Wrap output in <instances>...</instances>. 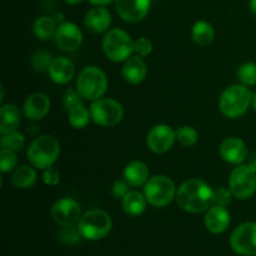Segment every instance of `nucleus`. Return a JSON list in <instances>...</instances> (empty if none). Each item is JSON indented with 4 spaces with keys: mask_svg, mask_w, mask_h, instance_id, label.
<instances>
[{
    "mask_svg": "<svg viewBox=\"0 0 256 256\" xmlns=\"http://www.w3.org/2000/svg\"><path fill=\"white\" fill-rule=\"evenodd\" d=\"M175 199L180 209L199 214L214 205V190L204 180L189 179L180 185Z\"/></svg>",
    "mask_w": 256,
    "mask_h": 256,
    "instance_id": "1",
    "label": "nucleus"
},
{
    "mask_svg": "<svg viewBox=\"0 0 256 256\" xmlns=\"http://www.w3.org/2000/svg\"><path fill=\"white\" fill-rule=\"evenodd\" d=\"M252 92L242 84H235L222 92L219 100V110L230 119L242 116L252 102Z\"/></svg>",
    "mask_w": 256,
    "mask_h": 256,
    "instance_id": "2",
    "label": "nucleus"
},
{
    "mask_svg": "<svg viewBox=\"0 0 256 256\" xmlns=\"http://www.w3.org/2000/svg\"><path fill=\"white\" fill-rule=\"evenodd\" d=\"M28 160L36 169L45 170L56 162L60 144L52 135H40L28 148Z\"/></svg>",
    "mask_w": 256,
    "mask_h": 256,
    "instance_id": "3",
    "label": "nucleus"
},
{
    "mask_svg": "<svg viewBox=\"0 0 256 256\" xmlns=\"http://www.w3.org/2000/svg\"><path fill=\"white\" fill-rule=\"evenodd\" d=\"M78 229L84 239L96 242L110 234L112 229V219L104 210H90L82 215L78 222Z\"/></svg>",
    "mask_w": 256,
    "mask_h": 256,
    "instance_id": "4",
    "label": "nucleus"
},
{
    "mask_svg": "<svg viewBox=\"0 0 256 256\" xmlns=\"http://www.w3.org/2000/svg\"><path fill=\"white\" fill-rule=\"evenodd\" d=\"M102 52L110 62H125L134 52V42L125 30L110 29L102 38Z\"/></svg>",
    "mask_w": 256,
    "mask_h": 256,
    "instance_id": "5",
    "label": "nucleus"
},
{
    "mask_svg": "<svg viewBox=\"0 0 256 256\" xmlns=\"http://www.w3.org/2000/svg\"><path fill=\"white\" fill-rule=\"evenodd\" d=\"M108 79L105 72L98 66H86L80 72L76 79V90L84 99L95 100L106 92Z\"/></svg>",
    "mask_w": 256,
    "mask_h": 256,
    "instance_id": "6",
    "label": "nucleus"
},
{
    "mask_svg": "<svg viewBox=\"0 0 256 256\" xmlns=\"http://www.w3.org/2000/svg\"><path fill=\"white\" fill-rule=\"evenodd\" d=\"M148 202L155 208H165L176 196L174 182L165 175H154L144 185Z\"/></svg>",
    "mask_w": 256,
    "mask_h": 256,
    "instance_id": "7",
    "label": "nucleus"
},
{
    "mask_svg": "<svg viewBox=\"0 0 256 256\" xmlns=\"http://www.w3.org/2000/svg\"><path fill=\"white\" fill-rule=\"evenodd\" d=\"M229 189L236 199H250L256 192V170L249 164L238 165L229 176Z\"/></svg>",
    "mask_w": 256,
    "mask_h": 256,
    "instance_id": "8",
    "label": "nucleus"
},
{
    "mask_svg": "<svg viewBox=\"0 0 256 256\" xmlns=\"http://www.w3.org/2000/svg\"><path fill=\"white\" fill-rule=\"evenodd\" d=\"M92 120L99 126L112 128L119 124L124 118V109L119 102L110 98H100L90 106Z\"/></svg>",
    "mask_w": 256,
    "mask_h": 256,
    "instance_id": "9",
    "label": "nucleus"
},
{
    "mask_svg": "<svg viewBox=\"0 0 256 256\" xmlns=\"http://www.w3.org/2000/svg\"><path fill=\"white\" fill-rule=\"evenodd\" d=\"M230 246L242 256H256V222L239 225L230 236Z\"/></svg>",
    "mask_w": 256,
    "mask_h": 256,
    "instance_id": "10",
    "label": "nucleus"
},
{
    "mask_svg": "<svg viewBox=\"0 0 256 256\" xmlns=\"http://www.w3.org/2000/svg\"><path fill=\"white\" fill-rule=\"evenodd\" d=\"M50 215L55 224L64 228L74 226L75 224H78L82 214L80 205L75 200L70 198H62L52 204Z\"/></svg>",
    "mask_w": 256,
    "mask_h": 256,
    "instance_id": "11",
    "label": "nucleus"
},
{
    "mask_svg": "<svg viewBox=\"0 0 256 256\" xmlns=\"http://www.w3.org/2000/svg\"><path fill=\"white\" fill-rule=\"evenodd\" d=\"M176 140L175 132L166 124H158L149 130L146 135V145L154 154H164L169 152Z\"/></svg>",
    "mask_w": 256,
    "mask_h": 256,
    "instance_id": "12",
    "label": "nucleus"
},
{
    "mask_svg": "<svg viewBox=\"0 0 256 256\" xmlns=\"http://www.w3.org/2000/svg\"><path fill=\"white\" fill-rule=\"evenodd\" d=\"M152 0H115V10L122 20L139 22L148 16Z\"/></svg>",
    "mask_w": 256,
    "mask_h": 256,
    "instance_id": "13",
    "label": "nucleus"
},
{
    "mask_svg": "<svg viewBox=\"0 0 256 256\" xmlns=\"http://www.w3.org/2000/svg\"><path fill=\"white\" fill-rule=\"evenodd\" d=\"M54 39L58 46L64 52H75L82 42V32L74 22H64L58 25Z\"/></svg>",
    "mask_w": 256,
    "mask_h": 256,
    "instance_id": "14",
    "label": "nucleus"
},
{
    "mask_svg": "<svg viewBox=\"0 0 256 256\" xmlns=\"http://www.w3.org/2000/svg\"><path fill=\"white\" fill-rule=\"evenodd\" d=\"M220 155L229 164L240 165L248 159V148L242 139L235 136L226 138L222 140L219 148Z\"/></svg>",
    "mask_w": 256,
    "mask_h": 256,
    "instance_id": "15",
    "label": "nucleus"
},
{
    "mask_svg": "<svg viewBox=\"0 0 256 256\" xmlns=\"http://www.w3.org/2000/svg\"><path fill=\"white\" fill-rule=\"evenodd\" d=\"M50 112V100L44 92H32L22 105V112L25 118H28L32 122L44 119Z\"/></svg>",
    "mask_w": 256,
    "mask_h": 256,
    "instance_id": "16",
    "label": "nucleus"
},
{
    "mask_svg": "<svg viewBox=\"0 0 256 256\" xmlns=\"http://www.w3.org/2000/svg\"><path fill=\"white\" fill-rule=\"evenodd\" d=\"M230 222H232V216L226 206L214 204L206 210L204 222L206 229L212 234H222L226 232Z\"/></svg>",
    "mask_w": 256,
    "mask_h": 256,
    "instance_id": "17",
    "label": "nucleus"
},
{
    "mask_svg": "<svg viewBox=\"0 0 256 256\" xmlns=\"http://www.w3.org/2000/svg\"><path fill=\"white\" fill-rule=\"evenodd\" d=\"M148 75V65L142 56L132 55L124 62L122 68V76L126 82L132 85L140 84Z\"/></svg>",
    "mask_w": 256,
    "mask_h": 256,
    "instance_id": "18",
    "label": "nucleus"
},
{
    "mask_svg": "<svg viewBox=\"0 0 256 256\" xmlns=\"http://www.w3.org/2000/svg\"><path fill=\"white\" fill-rule=\"evenodd\" d=\"M112 24V14L105 6H94L85 14L84 25L89 32L102 34Z\"/></svg>",
    "mask_w": 256,
    "mask_h": 256,
    "instance_id": "19",
    "label": "nucleus"
},
{
    "mask_svg": "<svg viewBox=\"0 0 256 256\" xmlns=\"http://www.w3.org/2000/svg\"><path fill=\"white\" fill-rule=\"evenodd\" d=\"M50 79L60 85L68 84L75 75V66L66 58H54L48 69Z\"/></svg>",
    "mask_w": 256,
    "mask_h": 256,
    "instance_id": "20",
    "label": "nucleus"
},
{
    "mask_svg": "<svg viewBox=\"0 0 256 256\" xmlns=\"http://www.w3.org/2000/svg\"><path fill=\"white\" fill-rule=\"evenodd\" d=\"M149 168L144 162L134 160L130 162L124 169V179L132 188L144 186L149 178Z\"/></svg>",
    "mask_w": 256,
    "mask_h": 256,
    "instance_id": "21",
    "label": "nucleus"
},
{
    "mask_svg": "<svg viewBox=\"0 0 256 256\" xmlns=\"http://www.w3.org/2000/svg\"><path fill=\"white\" fill-rule=\"evenodd\" d=\"M122 202V210L125 212V214L130 215V216H140L142 214H144L148 204L144 192H136V190H130Z\"/></svg>",
    "mask_w": 256,
    "mask_h": 256,
    "instance_id": "22",
    "label": "nucleus"
},
{
    "mask_svg": "<svg viewBox=\"0 0 256 256\" xmlns=\"http://www.w3.org/2000/svg\"><path fill=\"white\" fill-rule=\"evenodd\" d=\"M20 125V112L14 104H5L0 109V132H6L16 130Z\"/></svg>",
    "mask_w": 256,
    "mask_h": 256,
    "instance_id": "23",
    "label": "nucleus"
},
{
    "mask_svg": "<svg viewBox=\"0 0 256 256\" xmlns=\"http://www.w3.org/2000/svg\"><path fill=\"white\" fill-rule=\"evenodd\" d=\"M215 38L214 26L206 20H199L192 29V39L199 46H208Z\"/></svg>",
    "mask_w": 256,
    "mask_h": 256,
    "instance_id": "24",
    "label": "nucleus"
},
{
    "mask_svg": "<svg viewBox=\"0 0 256 256\" xmlns=\"http://www.w3.org/2000/svg\"><path fill=\"white\" fill-rule=\"evenodd\" d=\"M36 170L29 165H22V166L16 168L12 175V184L19 189H29L36 182Z\"/></svg>",
    "mask_w": 256,
    "mask_h": 256,
    "instance_id": "25",
    "label": "nucleus"
},
{
    "mask_svg": "<svg viewBox=\"0 0 256 256\" xmlns=\"http://www.w3.org/2000/svg\"><path fill=\"white\" fill-rule=\"evenodd\" d=\"M56 29L58 25L55 19L52 16H48V15L38 18L32 25V32L40 40H48L52 36H55Z\"/></svg>",
    "mask_w": 256,
    "mask_h": 256,
    "instance_id": "26",
    "label": "nucleus"
},
{
    "mask_svg": "<svg viewBox=\"0 0 256 256\" xmlns=\"http://www.w3.org/2000/svg\"><path fill=\"white\" fill-rule=\"evenodd\" d=\"M58 242L65 246H75L84 239L79 229L74 226H64L56 232Z\"/></svg>",
    "mask_w": 256,
    "mask_h": 256,
    "instance_id": "27",
    "label": "nucleus"
},
{
    "mask_svg": "<svg viewBox=\"0 0 256 256\" xmlns=\"http://www.w3.org/2000/svg\"><path fill=\"white\" fill-rule=\"evenodd\" d=\"M175 135H176V142L184 148L194 146L198 142V139H199V132H198V130L195 128L189 126V125L178 128L175 130Z\"/></svg>",
    "mask_w": 256,
    "mask_h": 256,
    "instance_id": "28",
    "label": "nucleus"
},
{
    "mask_svg": "<svg viewBox=\"0 0 256 256\" xmlns=\"http://www.w3.org/2000/svg\"><path fill=\"white\" fill-rule=\"evenodd\" d=\"M68 118H69V124L72 128L82 129V128L88 126L90 119H92V114H90V110H88L86 108H84V105H82V106L70 110L68 112Z\"/></svg>",
    "mask_w": 256,
    "mask_h": 256,
    "instance_id": "29",
    "label": "nucleus"
},
{
    "mask_svg": "<svg viewBox=\"0 0 256 256\" xmlns=\"http://www.w3.org/2000/svg\"><path fill=\"white\" fill-rule=\"evenodd\" d=\"M24 144V135L20 134L18 130H12V132H6V134H2V139H0L2 149H9L12 150V152H19V150H22Z\"/></svg>",
    "mask_w": 256,
    "mask_h": 256,
    "instance_id": "30",
    "label": "nucleus"
},
{
    "mask_svg": "<svg viewBox=\"0 0 256 256\" xmlns=\"http://www.w3.org/2000/svg\"><path fill=\"white\" fill-rule=\"evenodd\" d=\"M238 79L245 86H252L256 84V62H249L240 65L236 74Z\"/></svg>",
    "mask_w": 256,
    "mask_h": 256,
    "instance_id": "31",
    "label": "nucleus"
},
{
    "mask_svg": "<svg viewBox=\"0 0 256 256\" xmlns=\"http://www.w3.org/2000/svg\"><path fill=\"white\" fill-rule=\"evenodd\" d=\"M18 165V158L15 155V152L9 149L0 150V172L2 174L10 172L14 170Z\"/></svg>",
    "mask_w": 256,
    "mask_h": 256,
    "instance_id": "32",
    "label": "nucleus"
},
{
    "mask_svg": "<svg viewBox=\"0 0 256 256\" xmlns=\"http://www.w3.org/2000/svg\"><path fill=\"white\" fill-rule=\"evenodd\" d=\"M52 55L48 52L40 50V52H35L32 58V66L34 68L36 72H48L52 62Z\"/></svg>",
    "mask_w": 256,
    "mask_h": 256,
    "instance_id": "33",
    "label": "nucleus"
},
{
    "mask_svg": "<svg viewBox=\"0 0 256 256\" xmlns=\"http://www.w3.org/2000/svg\"><path fill=\"white\" fill-rule=\"evenodd\" d=\"M82 99L84 98L79 94V92H75L72 89H68L66 92H64V96H62V106L65 108L68 112L70 110L75 109V108H79L82 105Z\"/></svg>",
    "mask_w": 256,
    "mask_h": 256,
    "instance_id": "34",
    "label": "nucleus"
},
{
    "mask_svg": "<svg viewBox=\"0 0 256 256\" xmlns=\"http://www.w3.org/2000/svg\"><path fill=\"white\" fill-rule=\"evenodd\" d=\"M152 44L146 38H139V39L134 42V52L136 55H139V56L145 58L152 54Z\"/></svg>",
    "mask_w": 256,
    "mask_h": 256,
    "instance_id": "35",
    "label": "nucleus"
},
{
    "mask_svg": "<svg viewBox=\"0 0 256 256\" xmlns=\"http://www.w3.org/2000/svg\"><path fill=\"white\" fill-rule=\"evenodd\" d=\"M232 198L234 195L232 194L229 188H219V189L214 190V204L228 206L232 202Z\"/></svg>",
    "mask_w": 256,
    "mask_h": 256,
    "instance_id": "36",
    "label": "nucleus"
},
{
    "mask_svg": "<svg viewBox=\"0 0 256 256\" xmlns=\"http://www.w3.org/2000/svg\"><path fill=\"white\" fill-rule=\"evenodd\" d=\"M130 185L128 184L126 180H115L112 186V194L115 199H124L125 195L130 192Z\"/></svg>",
    "mask_w": 256,
    "mask_h": 256,
    "instance_id": "37",
    "label": "nucleus"
},
{
    "mask_svg": "<svg viewBox=\"0 0 256 256\" xmlns=\"http://www.w3.org/2000/svg\"><path fill=\"white\" fill-rule=\"evenodd\" d=\"M42 180L49 186H55V185H58L60 182V172L54 166L48 168V169L44 170Z\"/></svg>",
    "mask_w": 256,
    "mask_h": 256,
    "instance_id": "38",
    "label": "nucleus"
},
{
    "mask_svg": "<svg viewBox=\"0 0 256 256\" xmlns=\"http://www.w3.org/2000/svg\"><path fill=\"white\" fill-rule=\"evenodd\" d=\"M246 160H248V164L256 170V150H254V152H252L249 155H248Z\"/></svg>",
    "mask_w": 256,
    "mask_h": 256,
    "instance_id": "39",
    "label": "nucleus"
},
{
    "mask_svg": "<svg viewBox=\"0 0 256 256\" xmlns=\"http://www.w3.org/2000/svg\"><path fill=\"white\" fill-rule=\"evenodd\" d=\"M114 0H89V2H92L94 6H106L110 2H112Z\"/></svg>",
    "mask_w": 256,
    "mask_h": 256,
    "instance_id": "40",
    "label": "nucleus"
},
{
    "mask_svg": "<svg viewBox=\"0 0 256 256\" xmlns=\"http://www.w3.org/2000/svg\"><path fill=\"white\" fill-rule=\"evenodd\" d=\"M249 6H250V12H252V14L254 15V18L256 19V0H250Z\"/></svg>",
    "mask_w": 256,
    "mask_h": 256,
    "instance_id": "41",
    "label": "nucleus"
},
{
    "mask_svg": "<svg viewBox=\"0 0 256 256\" xmlns=\"http://www.w3.org/2000/svg\"><path fill=\"white\" fill-rule=\"evenodd\" d=\"M65 2H66V4H70V5H75V4H79L80 2H82V0H64Z\"/></svg>",
    "mask_w": 256,
    "mask_h": 256,
    "instance_id": "42",
    "label": "nucleus"
},
{
    "mask_svg": "<svg viewBox=\"0 0 256 256\" xmlns=\"http://www.w3.org/2000/svg\"><path fill=\"white\" fill-rule=\"evenodd\" d=\"M252 108H254V110L256 112V92L254 95H252Z\"/></svg>",
    "mask_w": 256,
    "mask_h": 256,
    "instance_id": "43",
    "label": "nucleus"
}]
</instances>
